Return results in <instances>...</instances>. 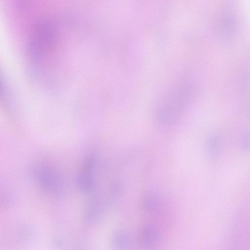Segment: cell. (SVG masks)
I'll list each match as a JSON object with an SVG mask.
<instances>
[{"label": "cell", "mask_w": 250, "mask_h": 250, "mask_svg": "<svg viewBox=\"0 0 250 250\" xmlns=\"http://www.w3.org/2000/svg\"><path fill=\"white\" fill-rule=\"evenodd\" d=\"M142 207L147 211H153L157 208V200L153 195L146 194L143 197L142 202Z\"/></svg>", "instance_id": "8"}, {"label": "cell", "mask_w": 250, "mask_h": 250, "mask_svg": "<svg viewBox=\"0 0 250 250\" xmlns=\"http://www.w3.org/2000/svg\"><path fill=\"white\" fill-rule=\"evenodd\" d=\"M95 165V157L87 156L84 159L77 178V184L82 192L91 191L94 186L93 171Z\"/></svg>", "instance_id": "4"}, {"label": "cell", "mask_w": 250, "mask_h": 250, "mask_svg": "<svg viewBox=\"0 0 250 250\" xmlns=\"http://www.w3.org/2000/svg\"><path fill=\"white\" fill-rule=\"evenodd\" d=\"M224 141L223 137L219 134L210 135L206 142V148L209 153L215 155L222 149Z\"/></svg>", "instance_id": "7"}, {"label": "cell", "mask_w": 250, "mask_h": 250, "mask_svg": "<svg viewBox=\"0 0 250 250\" xmlns=\"http://www.w3.org/2000/svg\"><path fill=\"white\" fill-rule=\"evenodd\" d=\"M112 243L114 247L119 249H128L132 243L130 236L122 230L117 231L113 234Z\"/></svg>", "instance_id": "6"}, {"label": "cell", "mask_w": 250, "mask_h": 250, "mask_svg": "<svg viewBox=\"0 0 250 250\" xmlns=\"http://www.w3.org/2000/svg\"><path fill=\"white\" fill-rule=\"evenodd\" d=\"M241 144L243 149L245 150L250 149V128L246 131L243 134Z\"/></svg>", "instance_id": "10"}, {"label": "cell", "mask_w": 250, "mask_h": 250, "mask_svg": "<svg viewBox=\"0 0 250 250\" xmlns=\"http://www.w3.org/2000/svg\"><path fill=\"white\" fill-rule=\"evenodd\" d=\"M192 85L183 83L176 86L160 104L156 114L157 122L162 125L174 123L181 115L194 95Z\"/></svg>", "instance_id": "1"}, {"label": "cell", "mask_w": 250, "mask_h": 250, "mask_svg": "<svg viewBox=\"0 0 250 250\" xmlns=\"http://www.w3.org/2000/svg\"><path fill=\"white\" fill-rule=\"evenodd\" d=\"M215 24L217 39L223 43L232 40L236 34L237 24L236 18L230 11H225L218 16Z\"/></svg>", "instance_id": "3"}, {"label": "cell", "mask_w": 250, "mask_h": 250, "mask_svg": "<svg viewBox=\"0 0 250 250\" xmlns=\"http://www.w3.org/2000/svg\"><path fill=\"white\" fill-rule=\"evenodd\" d=\"M242 87L245 90L250 88V61L246 66L242 79Z\"/></svg>", "instance_id": "9"}, {"label": "cell", "mask_w": 250, "mask_h": 250, "mask_svg": "<svg viewBox=\"0 0 250 250\" xmlns=\"http://www.w3.org/2000/svg\"><path fill=\"white\" fill-rule=\"evenodd\" d=\"M249 111H250V109H249Z\"/></svg>", "instance_id": "11"}, {"label": "cell", "mask_w": 250, "mask_h": 250, "mask_svg": "<svg viewBox=\"0 0 250 250\" xmlns=\"http://www.w3.org/2000/svg\"><path fill=\"white\" fill-rule=\"evenodd\" d=\"M159 238L158 232L153 226L146 225L143 226L138 234L139 245L144 248H150L156 244Z\"/></svg>", "instance_id": "5"}, {"label": "cell", "mask_w": 250, "mask_h": 250, "mask_svg": "<svg viewBox=\"0 0 250 250\" xmlns=\"http://www.w3.org/2000/svg\"><path fill=\"white\" fill-rule=\"evenodd\" d=\"M33 175L39 186L50 193L58 192L62 183L58 173L49 166L40 165L33 169Z\"/></svg>", "instance_id": "2"}]
</instances>
